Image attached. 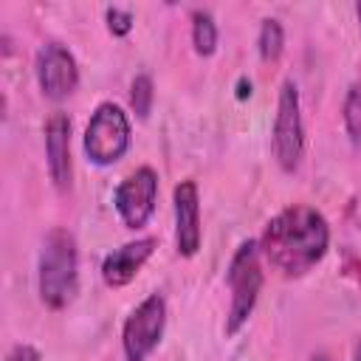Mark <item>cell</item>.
<instances>
[{
    "mask_svg": "<svg viewBox=\"0 0 361 361\" xmlns=\"http://www.w3.org/2000/svg\"><path fill=\"white\" fill-rule=\"evenodd\" d=\"M158 200V175L152 166L133 169L113 192V206L127 228H141L155 212Z\"/></svg>",
    "mask_w": 361,
    "mask_h": 361,
    "instance_id": "7",
    "label": "cell"
},
{
    "mask_svg": "<svg viewBox=\"0 0 361 361\" xmlns=\"http://www.w3.org/2000/svg\"><path fill=\"white\" fill-rule=\"evenodd\" d=\"M271 144H274V158L282 166V172H296L302 164V155H305V124H302L299 87L293 79L282 82Z\"/></svg>",
    "mask_w": 361,
    "mask_h": 361,
    "instance_id": "5",
    "label": "cell"
},
{
    "mask_svg": "<svg viewBox=\"0 0 361 361\" xmlns=\"http://www.w3.org/2000/svg\"><path fill=\"white\" fill-rule=\"evenodd\" d=\"M166 327V299L161 293H149L121 327V347L127 361H147V355L158 347Z\"/></svg>",
    "mask_w": 361,
    "mask_h": 361,
    "instance_id": "6",
    "label": "cell"
},
{
    "mask_svg": "<svg viewBox=\"0 0 361 361\" xmlns=\"http://www.w3.org/2000/svg\"><path fill=\"white\" fill-rule=\"evenodd\" d=\"M355 14H358V25H361V3H355Z\"/></svg>",
    "mask_w": 361,
    "mask_h": 361,
    "instance_id": "20",
    "label": "cell"
},
{
    "mask_svg": "<svg viewBox=\"0 0 361 361\" xmlns=\"http://www.w3.org/2000/svg\"><path fill=\"white\" fill-rule=\"evenodd\" d=\"M34 71H37V82H39L42 96L51 102L68 99L79 85V65L62 42H45L37 51Z\"/></svg>",
    "mask_w": 361,
    "mask_h": 361,
    "instance_id": "8",
    "label": "cell"
},
{
    "mask_svg": "<svg viewBox=\"0 0 361 361\" xmlns=\"http://www.w3.org/2000/svg\"><path fill=\"white\" fill-rule=\"evenodd\" d=\"M152 99H155V87H152V79L147 73H138L130 85V107L138 118H147L149 110H152Z\"/></svg>",
    "mask_w": 361,
    "mask_h": 361,
    "instance_id": "15",
    "label": "cell"
},
{
    "mask_svg": "<svg viewBox=\"0 0 361 361\" xmlns=\"http://www.w3.org/2000/svg\"><path fill=\"white\" fill-rule=\"evenodd\" d=\"M344 130L355 147H361V79H355L344 96Z\"/></svg>",
    "mask_w": 361,
    "mask_h": 361,
    "instance_id": "14",
    "label": "cell"
},
{
    "mask_svg": "<svg viewBox=\"0 0 361 361\" xmlns=\"http://www.w3.org/2000/svg\"><path fill=\"white\" fill-rule=\"evenodd\" d=\"M39 299L51 310H62L79 290V254L76 240L68 228H51L39 251Z\"/></svg>",
    "mask_w": 361,
    "mask_h": 361,
    "instance_id": "2",
    "label": "cell"
},
{
    "mask_svg": "<svg viewBox=\"0 0 361 361\" xmlns=\"http://www.w3.org/2000/svg\"><path fill=\"white\" fill-rule=\"evenodd\" d=\"M192 45L200 56H212L217 51V23L206 8L192 11Z\"/></svg>",
    "mask_w": 361,
    "mask_h": 361,
    "instance_id": "12",
    "label": "cell"
},
{
    "mask_svg": "<svg viewBox=\"0 0 361 361\" xmlns=\"http://www.w3.org/2000/svg\"><path fill=\"white\" fill-rule=\"evenodd\" d=\"M155 237H141V240H133V243H124L121 248L110 251L102 262V279L104 285L110 288H124L135 279V274L141 271V265L152 257L155 251Z\"/></svg>",
    "mask_w": 361,
    "mask_h": 361,
    "instance_id": "11",
    "label": "cell"
},
{
    "mask_svg": "<svg viewBox=\"0 0 361 361\" xmlns=\"http://www.w3.org/2000/svg\"><path fill=\"white\" fill-rule=\"evenodd\" d=\"M45 158L48 175L56 189L71 186V118L62 110H54L45 121Z\"/></svg>",
    "mask_w": 361,
    "mask_h": 361,
    "instance_id": "10",
    "label": "cell"
},
{
    "mask_svg": "<svg viewBox=\"0 0 361 361\" xmlns=\"http://www.w3.org/2000/svg\"><path fill=\"white\" fill-rule=\"evenodd\" d=\"M237 96H240V99L251 96V82H248V79H240V85H237Z\"/></svg>",
    "mask_w": 361,
    "mask_h": 361,
    "instance_id": "18",
    "label": "cell"
},
{
    "mask_svg": "<svg viewBox=\"0 0 361 361\" xmlns=\"http://www.w3.org/2000/svg\"><path fill=\"white\" fill-rule=\"evenodd\" d=\"M257 48H259V59L262 62H276L282 56L285 48V28L276 17H265L259 25V37H257Z\"/></svg>",
    "mask_w": 361,
    "mask_h": 361,
    "instance_id": "13",
    "label": "cell"
},
{
    "mask_svg": "<svg viewBox=\"0 0 361 361\" xmlns=\"http://www.w3.org/2000/svg\"><path fill=\"white\" fill-rule=\"evenodd\" d=\"M6 361H42V355H39V350L31 347V344H17V347L6 355Z\"/></svg>",
    "mask_w": 361,
    "mask_h": 361,
    "instance_id": "17",
    "label": "cell"
},
{
    "mask_svg": "<svg viewBox=\"0 0 361 361\" xmlns=\"http://www.w3.org/2000/svg\"><path fill=\"white\" fill-rule=\"evenodd\" d=\"M330 245V226L313 206L293 203L274 214L259 237V254L285 276H302L322 262Z\"/></svg>",
    "mask_w": 361,
    "mask_h": 361,
    "instance_id": "1",
    "label": "cell"
},
{
    "mask_svg": "<svg viewBox=\"0 0 361 361\" xmlns=\"http://www.w3.org/2000/svg\"><path fill=\"white\" fill-rule=\"evenodd\" d=\"M226 285L231 290V305L226 313V336H237L243 324L251 319L259 290H262V265H259V243L245 240L234 251L226 268Z\"/></svg>",
    "mask_w": 361,
    "mask_h": 361,
    "instance_id": "3",
    "label": "cell"
},
{
    "mask_svg": "<svg viewBox=\"0 0 361 361\" xmlns=\"http://www.w3.org/2000/svg\"><path fill=\"white\" fill-rule=\"evenodd\" d=\"M175 203V245L180 257H195L203 243L200 228V195L195 180H180L172 192Z\"/></svg>",
    "mask_w": 361,
    "mask_h": 361,
    "instance_id": "9",
    "label": "cell"
},
{
    "mask_svg": "<svg viewBox=\"0 0 361 361\" xmlns=\"http://www.w3.org/2000/svg\"><path fill=\"white\" fill-rule=\"evenodd\" d=\"M130 147V118L116 102H102L85 127V155L96 166L116 164Z\"/></svg>",
    "mask_w": 361,
    "mask_h": 361,
    "instance_id": "4",
    "label": "cell"
},
{
    "mask_svg": "<svg viewBox=\"0 0 361 361\" xmlns=\"http://www.w3.org/2000/svg\"><path fill=\"white\" fill-rule=\"evenodd\" d=\"M104 17H107V31H110L113 37H124V34L133 31V11L118 8V6H110V8L104 11Z\"/></svg>",
    "mask_w": 361,
    "mask_h": 361,
    "instance_id": "16",
    "label": "cell"
},
{
    "mask_svg": "<svg viewBox=\"0 0 361 361\" xmlns=\"http://www.w3.org/2000/svg\"><path fill=\"white\" fill-rule=\"evenodd\" d=\"M310 361H330V358H327V355H324V353H319V355H313V358H310Z\"/></svg>",
    "mask_w": 361,
    "mask_h": 361,
    "instance_id": "19",
    "label": "cell"
},
{
    "mask_svg": "<svg viewBox=\"0 0 361 361\" xmlns=\"http://www.w3.org/2000/svg\"><path fill=\"white\" fill-rule=\"evenodd\" d=\"M355 361H361V341H358V347H355Z\"/></svg>",
    "mask_w": 361,
    "mask_h": 361,
    "instance_id": "21",
    "label": "cell"
}]
</instances>
